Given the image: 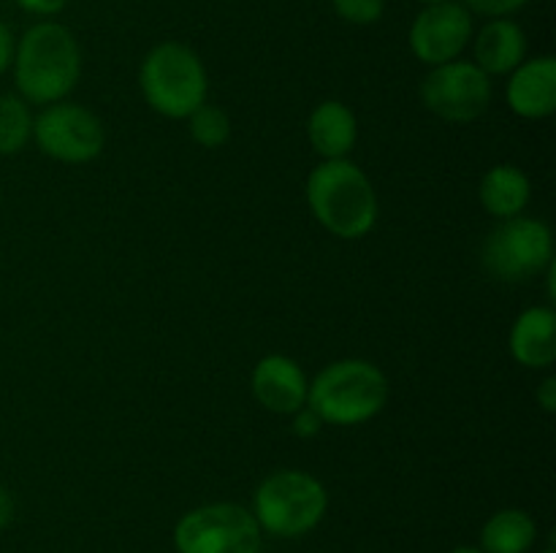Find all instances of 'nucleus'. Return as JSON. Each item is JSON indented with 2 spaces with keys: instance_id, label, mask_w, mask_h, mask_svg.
<instances>
[{
  "instance_id": "a878e982",
  "label": "nucleus",
  "mask_w": 556,
  "mask_h": 553,
  "mask_svg": "<svg viewBox=\"0 0 556 553\" xmlns=\"http://www.w3.org/2000/svg\"><path fill=\"white\" fill-rule=\"evenodd\" d=\"M14 497H11V491L5 486H0V529H5V526L14 520Z\"/></svg>"
},
{
  "instance_id": "aec40b11",
  "label": "nucleus",
  "mask_w": 556,
  "mask_h": 553,
  "mask_svg": "<svg viewBox=\"0 0 556 553\" xmlns=\"http://www.w3.org/2000/svg\"><path fill=\"white\" fill-rule=\"evenodd\" d=\"M331 5L340 20L358 27L375 25L386 14V0H331Z\"/></svg>"
},
{
  "instance_id": "393cba45",
  "label": "nucleus",
  "mask_w": 556,
  "mask_h": 553,
  "mask_svg": "<svg viewBox=\"0 0 556 553\" xmlns=\"http://www.w3.org/2000/svg\"><path fill=\"white\" fill-rule=\"evenodd\" d=\"M11 60H14V36L11 27L0 20V76L11 68Z\"/></svg>"
},
{
  "instance_id": "cd10ccee",
  "label": "nucleus",
  "mask_w": 556,
  "mask_h": 553,
  "mask_svg": "<svg viewBox=\"0 0 556 553\" xmlns=\"http://www.w3.org/2000/svg\"><path fill=\"white\" fill-rule=\"evenodd\" d=\"M418 3H424V5H434V3H445V0H418Z\"/></svg>"
},
{
  "instance_id": "5701e85b",
  "label": "nucleus",
  "mask_w": 556,
  "mask_h": 553,
  "mask_svg": "<svg viewBox=\"0 0 556 553\" xmlns=\"http://www.w3.org/2000/svg\"><path fill=\"white\" fill-rule=\"evenodd\" d=\"M14 3L20 5L25 14L43 16V20H47V16L60 14V11L65 9V3H68V0H14Z\"/></svg>"
},
{
  "instance_id": "dca6fc26",
  "label": "nucleus",
  "mask_w": 556,
  "mask_h": 553,
  "mask_svg": "<svg viewBox=\"0 0 556 553\" xmlns=\"http://www.w3.org/2000/svg\"><path fill=\"white\" fill-rule=\"evenodd\" d=\"M478 198H481V206L486 209V215L497 217V220L519 217L532 198L530 177L519 166L500 163V166H492L483 173Z\"/></svg>"
},
{
  "instance_id": "b1692460",
  "label": "nucleus",
  "mask_w": 556,
  "mask_h": 553,
  "mask_svg": "<svg viewBox=\"0 0 556 553\" xmlns=\"http://www.w3.org/2000/svg\"><path fill=\"white\" fill-rule=\"evenodd\" d=\"M535 399H538V404L543 407V412L554 415V412H556V377H554V374H548V377L543 380L541 385H538Z\"/></svg>"
},
{
  "instance_id": "9b49d317",
  "label": "nucleus",
  "mask_w": 556,
  "mask_h": 553,
  "mask_svg": "<svg viewBox=\"0 0 556 553\" xmlns=\"http://www.w3.org/2000/svg\"><path fill=\"white\" fill-rule=\"evenodd\" d=\"M307 374L291 356L271 352L264 356L253 369L250 388L255 401L275 415H293L307 407Z\"/></svg>"
},
{
  "instance_id": "1a4fd4ad",
  "label": "nucleus",
  "mask_w": 556,
  "mask_h": 553,
  "mask_svg": "<svg viewBox=\"0 0 556 553\" xmlns=\"http://www.w3.org/2000/svg\"><path fill=\"white\" fill-rule=\"evenodd\" d=\"M421 103L454 125L476 123L492 103V76L483 74L470 60H451L434 65L421 79Z\"/></svg>"
},
{
  "instance_id": "f257e3e1",
  "label": "nucleus",
  "mask_w": 556,
  "mask_h": 553,
  "mask_svg": "<svg viewBox=\"0 0 556 553\" xmlns=\"http://www.w3.org/2000/svg\"><path fill=\"white\" fill-rule=\"evenodd\" d=\"M11 65L16 90L27 103L49 106L65 101L81 76L79 41L60 22H36L14 43Z\"/></svg>"
},
{
  "instance_id": "4be33fe9",
  "label": "nucleus",
  "mask_w": 556,
  "mask_h": 553,
  "mask_svg": "<svg viewBox=\"0 0 556 553\" xmlns=\"http://www.w3.org/2000/svg\"><path fill=\"white\" fill-rule=\"evenodd\" d=\"M293 434L302 439H309V437H318V432L324 428V421H320L318 415H315L309 407H302L299 412H293Z\"/></svg>"
},
{
  "instance_id": "2eb2a0df",
  "label": "nucleus",
  "mask_w": 556,
  "mask_h": 553,
  "mask_svg": "<svg viewBox=\"0 0 556 553\" xmlns=\"http://www.w3.org/2000/svg\"><path fill=\"white\" fill-rule=\"evenodd\" d=\"M307 139L315 155L324 160H340L353 152L358 141V119L342 101H324L309 112Z\"/></svg>"
},
{
  "instance_id": "412c9836",
  "label": "nucleus",
  "mask_w": 556,
  "mask_h": 553,
  "mask_svg": "<svg viewBox=\"0 0 556 553\" xmlns=\"http://www.w3.org/2000/svg\"><path fill=\"white\" fill-rule=\"evenodd\" d=\"M530 0H465L467 11L470 14L489 16V20H497V16H510L516 11H521Z\"/></svg>"
},
{
  "instance_id": "4468645a",
  "label": "nucleus",
  "mask_w": 556,
  "mask_h": 553,
  "mask_svg": "<svg viewBox=\"0 0 556 553\" xmlns=\"http://www.w3.org/2000/svg\"><path fill=\"white\" fill-rule=\"evenodd\" d=\"M510 356L525 369H552L556 361V312L552 307H530L510 329Z\"/></svg>"
},
{
  "instance_id": "6e6552de",
  "label": "nucleus",
  "mask_w": 556,
  "mask_h": 553,
  "mask_svg": "<svg viewBox=\"0 0 556 553\" xmlns=\"http://www.w3.org/2000/svg\"><path fill=\"white\" fill-rule=\"evenodd\" d=\"M33 139L52 160L79 166L101 155L106 146V128L87 106L58 101L43 106V112L33 119Z\"/></svg>"
},
{
  "instance_id": "20e7f679",
  "label": "nucleus",
  "mask_w": 556,
  "mask_h": 553,
  "mask_svg": "<svg viewBox=\"0 0 556 553\" xmlns=\"http://www.w3.org/2000/svg\"><path fill=\"white\" fill-rule=\"evenodd\" d=\"M139 87L150 108L168 119H188L210 95L204 60L182 41H163L144 54Z\"/></svg>"
},
{
  "instance_id": "f8f14e48",
  "label": "nucleus",
  "mask_w": 556,
  "mask_h": 553,
  "mask_svg": "<svg viewBox=\"0 0 556 553\" xmlns=\"http://www.w3.org/2000/svg\"><path fill=\"white\" fill-rule=\"evenodd\" d=\"M505 101L510 112L525 119H543L556 112V60L552 54L525 60L510 70Z\"/></svg>"
},
{
  "instance_id": "f3484780",
  "label": "nucleus",
  "mask_w": 556,
  "mask_h": 553,
  "mask_svg": "<svg viewBox=\"0 0 556 553\" xmlns=\"http://www.w3.org/2000/svg\"><path fill=\"white\" fill-rule=\"evenodd\" d=\"M538 540V524L527 510L505 507L481 529L483 553H530Z\"/></svg>"
},
{
  "instance_id": "ddd939ff",
  "label": "nucleus",
  "mask_w": 556,
  "mask_h": 553,
  "mask_svg": "<svg viewBox=\"0 0 556 553\" xmlns=\"http://www.w3.org/2000/svg\"><path fill=\"white\" fill-rule=\"evenodd\" d=\"M476 65L486 76H508L527 60V36L519 22L497 16L481 27L472 43Z\"/></svg>"
},
{
  "instance_id": "6ab92c4d",
  "label": "nucleus",
  "mask_w": 556,
  "mask_h": 553,
  "mask_svg": "<svg viewBox=\"0 0 556 553\" xmlns=\"http://www.w3.org/2000/svg\"><path fill=\"white\" fill-rule=\"evenodd\" d=\"M188 128L195 144L206 146V150H217V146L231 139V117L220 106H212V103H201L190 114Z\"/></svg>"
},
{
  "instance_id": "423d86ee",
  "label": "nucleus",
  "mask_w": 556,
  "mask_h": 553,
  "mask_svg": "<svg viewBox=\"0 0 556 553\" xmlns=\"http://www.w3.org/2000/svg\"><path fill=\"white\" fill-rule=\"evenodd\" d=\"M264 531L253 510L237 502H212L188 510L174 526L177 553H261Z\"/></svg>"
},
{
  "instance_id": "0eeeda50",
  "label": "nucleus",
  "mask_w": 556,
  "mask_h": 553,
  "mask_svg": "<svg viewBox=\"0 0 556 553\" xmlns=\"http://www.w3.org/2000/svg\"><path fill=\"white\" fill-rule=\"evenodd\" d=\"M486 274L500 282H527L554 263L552 228L535 217L500 220L481 249Z\"/></svg>"
},
{
  "instance_id": "c85d7f7f",
  "label": "nucleus",
  "mask_w": 556,
  "mask_h": 553,
  "mask_svg": "<svg viewBox=\"0 0 556 553\" xmlns=\"http://www.w3.org/2000/svg\"><path fill=\"white\" fill-rule=\"evenodd\" d=\"M541 553H554V545H548V548H543Z\"/></svg>"
},
{
  "instance_id": "a211bd4d",
  "label": "nucleus",
  "mask_w": 556,
  "mask_h": 553,
  "mask_svg": "<svg viewBox=\"0 0 556 553\" xmlns=\"http://www.w3.org/2000/svg\"><path fill=\"white\" fill-rule=\"evenodd\" d=\"M33 112L25 98L0 95V155H20L33 139Z\"/></svg>"
},
{
  "instance_id": "bb28decb",
  "label": "nucleus",
  "mask_w": 556,
  "mask_h": 553,
  "mask_svg": "<svg viewBox=\"0 0 556 553\" xmlns=\"http://www.w3.org/2000/svg\"><path fill=\"white\" fill-rule=\"evenodd\" d=\"M448 553H483L481 548H470V545H459V548H454V551H448Z\"/></svg>"
},
{
  "instance_id": "7ed1b4c3",
  "label": "nucleus",
  "mask_w": 556,
  "mask_h": 553,
  "mask_svg": "<svg viewBox=\"0 0 556 553\" xmlns=\"http://www.w3.org/2000/svg\"><path fill=\"white\" fill-rule=\"evenodd\" d=\"M389 401V380L364 358H342L320 369L307 385V407L324 426H358Z\"/></svg>"
},
{
  "instance_id": "39448f33",
  "label": "nucleus",
  "mask_w": 556,
  "mask_h": 553,
  "mask_svg": "<svg viewBox=\"0 0 556 553\" xmlns=\"http://www.w3.org/2000/svg\"><path fill=\"white\" fill-rule=\"evenodd\" d=\"M329 510V493L315 475L302 470H280L258 483L253 493V515L261 531L293 540L309 535Z\"/></svg>"
},
{
  "instance_id": "f03ea898",
  "label": "nucleus",
  "mask_w": 556,
  "mask_h": 553,
  "mask_svg": "<svg viewBox=\"0 0 556 553\" xmlns=\"http://www.w3.org/2000/svg\"><path fill=\"white\" fill-rule=\"evenodd\" d=\"M307 206L337 239H364L378 222V193L367 173L348 157L324 160L307 177Z\"/></svg>"
},
{
  "instance_id": "9d476101",
  "label": "nucleus",
  "mask_w": 556,
  "mask_h": 553,
  "mask_svg": "<svg viewBox=\"0 0 556 553\" xmlns=\"http://www.w3.org/2000/svg\"><path fill=\"white\" fill-rule=\"evenodd\" d=\"M472 41V14L465 3L445 0V3L424 5L413 20L407 43L416 54L418 63L443 65L451 60H459V54Z\"/></svg>"
}]
</instances>
